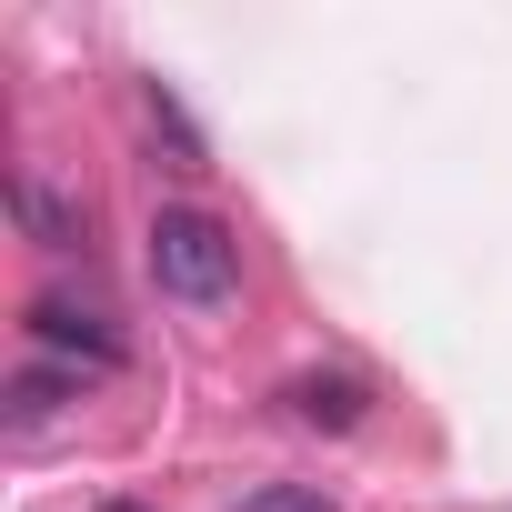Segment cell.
Segmentation results:
<instances>
[{
  "label": "cell",
  "instance_id": "cell-8",
  "mask_svg": "<svg viewBox=\"0 0 512 512\" xmlns=\"http://www.w3.org/2000/svg\"><path fill=\"white\" fill-rule=\"evenodd\" d=\"M101 512H141V502H101Z\"/></svg>",
  "mask_w": 512,
  "mask_h": 512
},
{
  "label": "cell",
  "instance_id": "cell-4",
  "mask_svg": "<svg viewBox=\"0 0 512 512\" xmlns=\"http://www.w3.org/2000/svg\"><path fill=\"white\" fill-rule=\"evenodd\" d=\"M282 402H292V422H302V432H352L372 392H362L352 372H302V382H292Z\"/></svg>",
  "mask_w": 512,
  "mask_h": 512
},
{
  "label": "cell",
  "instance_id": "cell-3",
  "mask_svg": "<svg viewBox=\"0 0 512 512\" xmlns=\"http://www.w3.org/2000/svg\"><path fill=\"white\" fill-rule=\"evenodd\" d=\"M11 211H21V231H31V241H51V251H81V241H91V211H81V201H61L41 171H21V181H11Z\"/></svg>",
  "mask_w": 512,
  "mask_h": 512
},
{
  "label": "cell",
  "instance_id": "cell-6",
  "mask_svg": "<svg viewBox=\"0 0 512 512\" xmlns=\"http://www.w3.org/2000/svg\"><path fill=\"white\" fill-rule=\"evenodd\" d=\"M81 382H91V372H21V382H11V422H51L61 402H81Z\"/></svg>",
  "mask_w": 512,
  "mask_h": 512
},
{
  "label": "cell",
  "instance_id": "cell-7",
  "mask_svg": "<svg viewBox=\"0 0 512 512\" xmlns=\"http://www.w3.org/2000/svg\"><path fill=\"white\" fill-rule=\"evenodd\" d=\"M241 512H342L332 492H302V482H272V492H251Z\"/></svg>",
  "mask_w": 512,
  "mask_h": 512
},
{
  "label": "cell",
  "instance_id": "cell-1",
  "mask_svg": "<svg viewBox=\"0 0 512 512\" xmlns=\"http://www.w3.org/2000/svg\"><path fill=\"white\" fill-rule=\"evenodd\" d=\"M151 282L171 292V302H191V312H211V302H231L241 292V241L211 221V211H151Z\"/></svg>",
  "mask_w": 512,
  "mask_h": 512
},
{
  "label": "cell",
  "instance_id": "cell-5",
  "mask_svg": "<svg viewBox=\"0 0 512 512\" xmlns=\"http://www.w3.org/2000/svg\"><path fill=\"white\" fill-rule=\"evenodd\" d=\"M141 121H151V141L171 151V171H211V151H201V131H191V111L161 91V81H141Z\"/></svg>",
  "mask_w": 512,
  "mask_h": 512
},
{
  "label": "cell",
  "instance_id": "cell-2",
  "mask_svg": "<svg viewBox=\"0 0 512 512\" xmlns=\"http://www.w3.org/2000/svg\"><path fill=\"white\" fill-rule=\"evenodd\" d=\"M31 342H51V352H81V372H121V322H111L101 302L41 292V302H31Z\"/></svg>",
  "mask_w": 512,
  "mask_h": 512
}]
</instances>
